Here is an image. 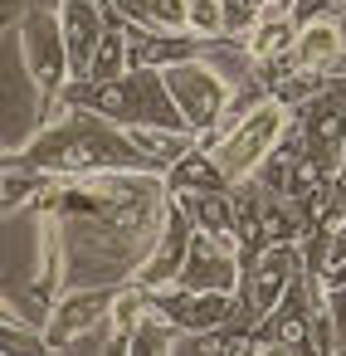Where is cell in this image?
I'll return each instance as SVG.
<instances>
[{
  "label": "cell",
  "mask_w": 346,
  "mask_h": 356,
  "mask_svg": "<svg viewBox=\"0 0 346 356\" xmlns=\"http://www.w3.org/2000/svg\"><path fill=\"white\" fill-rule=\"evenodd\" d=\"M161 181H166L171 195H190V191H229V176L220 171L215 152L200 147V142H195L190 152H181V156L161 171Z\"/></svg>",
  "instance_id": "cell-17"
},
{
  "label": "cell",
  "mask_w": 346,
  "mask_h": 356,
  "mask_svg": "<svg viewBox=\"0 0 346 356\" xmlns=\"http://www.w3.org/2000/svg\"><path fill=\"white\" fill-rule=\"evenodd\" d=\"M293 40H297L293 10H273V15H258V25L244 35V49H249L254 64H273V59L293 54Z\"/></svg>",
  "instance_id": "cell-18"
},
{
  "label": "cell",
  "mask_w": 346,
  "mask_h": 356,
  "mask_svg": "<svg viewBox=\"0 0 346 356\" xmlns=\"http://www.w3.org/2000/svg\"><path fill=\"white\" fill-rule=\"evenodd\" d=\"M176 283L200 288V293H239V249L215 239V234H205V229H195Z\"/></svg>",
  "instance_id": "cell-12"
},
{
  "label": "cell",
  "mask_w": 346,
  "mask_h": 356,
  "mask_svg": "<svg viewBox=\"0 0 346 356\" xmlns=\"http://www.w3.org/2000/svg\"><path fill=\"white\" fill-rule=\"evenodd\" d=\"M15 166L49 171L59 181L93 176V171H151V161L142 156V147L132 142L127 127H117L113 118H103L93 108H74V103H64V113L35 132V142L15 156Z\"/></svg>",
  "instance_id": "cell-2"
},
{
  "label": "cell",
  "mask_w": 346,
  "mask_h": 356,
  "mask_svg": "<svg viewBox=\"0 0 346 356\" xmlns=\"http://www.w3.org/2000/svg\"><path fill=\"white\" fill-rule=\"evenodd\" d=\"M147 25L151 30H186V0H151Z\"/></svg>",
  "instance_id": "cell-26"
},
{
  "label": "cell",
  "mask_w": 346,
  "mask_h": 356,
  "mask_svg": "<svg viewBox=\"0 0 346 356\" xmlns=\"http://www.w3.org/2000/svg\"><path fill=\"white\" fill-rule=\"evenodd\" d=\"M44 205L64 234L69 283H127L161 234L171 191L161 171H93L59 181Z\"/></svg>",
  "instance_id": "cell-1"
},
{
  "label": "cell",
  "mask_w": 346,
  "mask_h": 356,
  "mask_svg": "<svg viewBox=\"0 0 346 356\" xmlns=\"http://www.w3.org/2000/svg\"><path fill=\"white\" fill-rule=\"evenodd\" d=\"M317 307H322V283H312L297 268L283 298L249 327V351H317V337H312Z\"/></svg>",
  "instance_id": "cell-9"
},
{
  "label": "cell",
  "mask_w": 346,
  "mask_h": 356,
  "mask_svg": "<svg viewBox=\"0 0 346 356\" xmlns=\"http://www.w3.org/2000/svg\"><path fill=\"white\" fill-rule=\"evenodd\" d=\"M64 103L93 108V113L113 118L117 127H181V132H190L161 69H127L113 83H69Z\"/></svg>",
  "instance_id": "cell-3"
},
{
  "label": "cell",
  "mask_w": 346,
  "mask_h": 356,
  "mask_svg": "<svg viewBox=\"0 0 346 356\" xmlns=\"http://www.w3.org/2000/svg\"><path fill=\"white\" fill-rule=\"evenodd\" d=\"M293 132H297L307 161H317L331 176L341 171V161H346V74H327V83L293 108Z\"/></svg>",
  "instance_id": "cell-8"
},
{
  "label": "cell",
  "mask_w": 346,
  "mask_h": 356,
  "mask_svg": "<svg viewBox=\"0 0 346 356\" xmlns=\"http://www.w3.org/2000/svg\"><path fill=\"white\" fill-rule=\"evenodd\" d=\"M297 268H302V249L297 244H263L258 254L239 259V302H244V312L258 322L283 298V288L293 283Z\"/></svg>",
  "instance_id": "cell-11"
},
{
  "label": "cell",
  "mask_w": 346,
  "mask_h": 356,
  "mask_svg": "<svg viewBox=\"0 0 346 356\" xmlns=\"http://www.w3.org/2000/svg\"><path fill=\"white\" fill-rule=\"evenodd\" d=\"M113 288L117 283H69L54 307L44 312V346L64 351V346H113Z\"/></svg>",
  "instance_id": "cell-7"
},
{
  "label": "cell",
  "mask_w": 346,
  "mask_h": 356,
  "mask_svg": "<svg viewBox=\"0 0 346 356\" xmlns=\"http://www.w3.org/2000/svg\"><path fill=\"white\" fill-rule=\"evenodd\" d=\"M176 200H181V210L190 215V225H195V229H205V234H215V239H224V244H234V249H239L234 186H229V191H190V195H176Z\"/></svg>",
  "instance_id": "cell-16"
},
{
  "label": "cell",
  "mask_w": 346,
  "mask_h": 356,
  "mask_svg": "<svg viewBox=\"0 0 346 356\" xmlns=\"http://www.w3.org/2000/svg\"><path fill=\"white\" fill-rule=\"evenodd\" d=\"M288 127H293V108H288V103H278L273 93H268L258 108H249L239 122H229V127L210 142V152H215L220 171L229 176V186H234V181L258 176V166L268 161V152L283 142V132H288Z\"/></svg>",
  "instance_id": "cell-5"
},
{
  "label": "cell",
  "mask_w": 346,
  "mask_h": 356,
  "mask_svg": "<svg viewBox=\"0 0 346 356\" xmlns=\"http://www.w3.org/2000/svg\"><path fill=\"white\" fill-rule=\"evenodd\" d=\"M273 10H293V0H224V35L244 40L258 25V15H273Z\"/></svg>",
  "instance_id": "cell-22"
},
{
  "label": "cell",
  "mask_w": 346,
  "mask_h": 356,
  "mask_svg": "<svg viewBox=\"0 0 346 356\" xmlns=\"http://www.w3.org/2000/svg\"><path fill=\"white\" fill-rule=\"evenodd\" d=\"M6 351H49V346H44V332H35V322L0 317V356Z\"/></svg>",
  "instance_id": "cell-24"
},
{
  "label": "cell",
  "mask_w": 346,
  "mask_h": 356,
  "mask_svg": "<svg viewBox=\"0 0 346 356\" xmlns=\"http://www.w3.org/2000/svg\"><path fill=\"white\" fill-rule=\"evenodd\" d=\"M54 10H59L64 44H69V69H74V79H83V74H88V59H93V49H98V40H103L108 20H113V10L103 6V0H59Z\"/></svg>",
  "instance_id": "cell-14"
},
{
  "label": "cell",
  "mask_w": 346,
  "mask_h": 356,
  "mask_svg": "<svg viewBox=\"0 0 346 356\" xmlns=\"http://www.w3.org/2000/svg\"><path fill=\"white\" fill-rule=\"evenodd\" d=\"M127 132L142 147V156L151 161V171H166L181 152L195 147V132H181V127H127Z\"/></svg>",
  "instance_id": "cell-20"
},
{
  "label": "cell",
  "mask_w": 346,
  "mask_h": 356,
  "mask_svg": "<svg viewBox=\"0 0 346 356\" xmlns=\"http://www.w3.org/2000/svg\"><path fill=\"white\" fill-rule=\"evenodd\" d=\"M147 293H151V307L181 327V337L210 332V327H224V322H249L254 327V317L244 312L239 293H200V288H181V283L147 288Z\"/></svg>",
  "instance_id": "cell-10"
},
{
  "label": "cell",
  "mask_w": 346,
  "mask_h": 356,
  "mask_svg": "<svg viewBox=\"0 0 346 356\" xmlns=\"http://www.w3.org/2000/svg\"><path fill=\"white\" fill-rule=\"evenodd\" d=\"M186 30L215 44L224 35V0H186Z\"/></svg>",
  "instance_id": "cell-23"
},
{
  "label": "cell",
  "mask_w": 346,
  "mask_h": 356,
  "mask_svg": "<svg viewBox=\"0 0 346 356\" xmlns=\"http://www.w3.org/2000/svg\"><path fill=\"white\" fill-rule=\"evenodd\" d=\"M190 234H195V225H190V215L181 210V200L171 195V210H166V220H161V234H156L151 254L142 259V268L132 273V283H142V288H166V283H176V273H181V264H186V254H190Z\"/></svg>",
  "instance_id": "cell-13"
},
{
  "label": "cell",
  "mask_w": 346,
  "mask_h": 356,
  "mask_svg": "<svg viewBox=\"0 0 346 356\" xmlns=\"http://www.w3.org/2000/svg\"><path fill=\"white\" fill-rule=\"evenodd\" d=\"M122 351H151V356H171V351H181V327L171 322V317H161L156 307H147L142 317H137V327L127 332V346Z\"/></svg>",
  "instance_id": "cell-21"
},
{
  "label": "cell",
  "mask_w": 346,
  "mask_h": 356,
  "mask_svg": "<svg viewBox=\"0 0 346 356\" xmlns=\"http://www.w3.org/2000/svg\"><path fill=\"white\" fill-rule=\"evenodd\" d=\"M341 171H346V161H341Z\"/></svg>",
  "instance_id": "cell-28"
},
{
  "label": "cell",
  "mask_w": 346,
  "mask_h": 356,
  "mask_svg": "<svg viewBox=\"0 0 346 356\" xmlns=\"http://www.w3.org/2000/svg\"><path fill=\"white\" fill-rule=\"evenodd\" d=\"M161 79H166L176 108H181V118H186V127L195 132V142L210 147V142L220 137V127H224V108H229L234 83H229V79L220 74V64L205 59V54H190V59L166 64Z\"/></svg>",
  "instance_id": "cell-4"
},
{
  "label": "cell",
  "mask_w": 346,
  "mask_h": 356,
  "mask_svg": "<svg viewBox=\"0 0 346 356\" xmlns=\"http://www.w3.org/2000/svg\"><path fill=\"white\" fill-rule=\"evenodd\" d=\"M127 69H132V49H127L122 15L113 10V20H108V30H103L98 49H93V59H88V74H83V79H74V83H113V79H122Z\"/></svg>",
  "instance_id": "cell-19"
},
{
  "label": "cell",
  "mask_w": 346,
  "mask_h": 356,
  "mask_svg": "<svg viewBox=\"0 0 346 356\" xmlns=\"http://www.w3.org/2000/svg\"><path fill=\"white\" fill-rule=\"evenodd\" d=\"M327 288H346V264H331L327 273H322V293Z\"/></svg>",
  "instance_id": "cell-27"
},
{
  "label": "cell",
  "mask_w": 346,
  "mask_h": 356,
  "mask_svg": "<svg viewBox=\"0 0 346 356\" xmlns=\"http://www.w3.org/2000/svg\"><path fill=\"white\" fill-rule=\"evenodd\" d=\"M341 49H346L341 15H312V20L297 25L293 69H307V74H341Z\"/></svg>",
  "instance_id": "cell-15"
},
{
  "label": "cell",
  "mask_w": 346,
  "mask_h": 356,
  "mask_svg": "<svg viewBox=\"0 0 346 356\" xmlns=\"http://www.w3.org/2000/svg\"><path fill=\"white\" fill-rule=\"evenodd\" d=\"M322 312H327V322H331L336 351H346V288H327V293H322Z\"/></svg>",
  "instance_id": "cell-25"
},
{
  "label": "cell",
  "mask_w": 346,
  "mask_h": 356,
  "mask_svg": "<svg viewBox=\"0 0 346 356\" xmlns=\"http://www.w3.org/2000/svg\"><path fill=\"white\" fill-rule=\"evenodd\" d=\"M20 59H25V74L35 83L40 113L54 118V103H64V88L74 83L69 44H64V30H59V10L54 6H35V10L20 15Z\"/></svg>",
  "instance_id": "cell-6"
}]
</instances>
